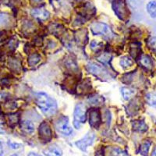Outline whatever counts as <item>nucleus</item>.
<instances>
[{
    "mask_svg": "<svg viewBox=\"0 0 156 156\" xmlns=\"http://www.w3.org/2000/svg\"><path fill=\"white\" fill-rule=\"evenodd\" d=\"M36 103L43 113L47 115H53L57 111V103L52 98L45 93H38L36 96Z\"/></svg>",
    "mask_w": 156,
    "mask_h": 156,
    "instance_id": "f257e3e1",
    "label": "nucleus"
},
{
    "mask_svg": "<svg viewBox=\"0 0 156 156\" xmlns=\"http://www.w3.org/2000/svg\"><path fill=\"white\" fill-rule=\"evenodd\" d=\"M73 116H74V126L77 127L76 129H78L80 123H83L86 121L85 105L82 103L77 104L75 107Z\"/></svg>",
    "mask_w": 156,
    "mask_h": 156,
    "instance_id": "f03ea898",
    "label": "nucleus"
},
{
    "mask_svg": "<svg viewBox=\"0 0 156 156\" xmlns=\"http://www.w3.org/2000/svg\"><path fill=\"white\" fill-rule=\"evenodd\" d=\"M55 128L59 133L69 136L73 133V129L69 126V119L66 116H60L55 122Z\"/></svg>",
    "mask_w": 156,
    "mask_h": 156,
    "instance_id": "7ed1b4c3",
    "label": "nucleus"
},
{
    "mask_svg": "<svg viewBox=\"0 0 156 156\" xmlns=\"http://www.w3.org/2000/svg\"><path fill=\"white\" fill-rule=\"evenodd\" d=\"M90 30L95 35H110L111 30L110 27L105 23L101 22H94L90 26Z\"/></svg>",
    "mask_w": 156,
    "mask_h": 156,
    "instance_id": "20e7f679",
    "label": "nucleus"
},
{
    "mask_svg": "<svg viewBox=\"0 0 156 156\" xmlns=\"http://www.w3.org/2000/svg\"><path fill=\"white\" fill-rule=\"evenodd\" d=\"M94 139H95V134L93 132H89L85 135L83 138L75 142V144L81 151L86 152L87 147L94 143Z\"/></svg>",
    "mask_w": 156,
    "mask_h": 156,
    "instance_id": "39448f33",
    "label": "nucleus"
},
{
    "mask_svg": "<svg viewBox=\"0 0 156 156\" xmlns=\"http://www.w3.org/2000/svg\"><path fill=\"white\" fill-rule=\"evenodd\" d=\"M112 8L117 16L121 20H124L127 16V9L123 0H114Z\"/></svg>",
    "mask_w": 156,
    "mask_h": 156,
    "instance_id": "423d86ee",
    "label": "nucleus"
},
{
    "mask_svg": "<svg viewBox=\"0 0 156 156\" xmlns=\"http://www.w3.org/2000/svg\"><path fill=\"white\" fill-rule=\"evenodd\" d=\"M39 136L40 139L43 141L48 142L52 138V133H51V129L49 125L46 122H41L38 129Z\"/></svg>",
    "mask_w": 156,
    "mask_h": 156,
    "instance_id": "0eeeda50",
    "label": "nucleus"
},
{
    "mask_svg": "<svg viewBox=\"0 0 156 156\" xmlns=\"http://www.w3.org/2000/svg\"><path fill=\"white\" fill-rule=\"evenodd\" d=\"M101 115L99 111L96 108H92L89 113V123L90 126L97 129L101 124Z\"/></svg>",
    "mask_w": 156,
    "mask_h": 156,
    "instance_id": "6e6552de",
    "label": "nucleus"
},
{
    "mask_svg": "<svg viewBox=\"0 0 156 156\" xmlns=\"http://www.w3.org/2000/svg\"><path fill=\"white\" fill-rule=\"evenodd\" d=\"M31 15L34 17L38 18L40 20H46L49 16V12L43 8H39V9H32Z\"/></svg>",
    "mask_w": 156,
    "mask_h": 156,
    "instance_id": "1a4fd4ad",
    "label": "nucleus"
},
{
    "mask_svg": "<svg viewBox=\"0 0 156 156\" xmlns=\"http://www.w3.org/2000/svg\"><path fill=\"white\" fill-rule=\"evenodd\" d=\"M43 153L46 156H62V151L56 145L50 146L47 149L43 151Z\"/></svg>",
    "mask_w": 156,
    "mask_h": 156,
    "instance_id": "9d476101",
    "label": "nucleus"
},
{
    "mask_svg": "<svg viewBox=\"0 0 156 156\" xmlns=\"http://www.w3.org/2000/svg\"><path fill=\"white\" fill-rule=\"evenodd\" d=\"M87 70L90 72V73H93V74L95 75H100L101 73H103L104 72V68L102 66H99V65H97L95 63H89L87 66Z\"/></svg>",
    "mask_w": 156,
    "mask_h": 156,
    "instance_id": "9b49d317",
    "label": "nucleus"
},
{
    "mask_svg": "<svg viewBox=\"0 0 156 156\" xmlns=\"http://www.w3.org/2000/svg\"><path fill=\"white\" fill-rule=\"evenodd\" d=\"M21 129L27 133H32L34 131V125L30 120H23L21 123Z\"/></svg>",
    "mask_w": 156,
    "mask_h": 156,
    "instance_id": "f8f14e48",
    "label": "nucleus"
},
{
    "mask_svg": "<svg viewBox=\"0 0 156 156\" xmlns=\"http://www.w3.org/2000/svg\"><path fill=\"white\" fill-rule=\"evenodd\" d=\"M133 128L135 131L137 132H145L147 130V126L145 124V122L144 121H134L133 122Z\"/></svg>",
    "mask_w": 156,
    "mask_h": 156,
    "instance_id": "ddd939ff",
    "label": "nucleus"
},
{
    "mask_svg": "<svg viewBox=\"0 0 156 156\" xmlns=\"http://www.w3.org/2000/svg\"><path fill=\"white\" fill-rule=\"evenodd\" d=\"M119 64H120V66H122L123 69H127V68L133 66V61L132 60V58H129V56H123L120 58Z\"/></svg>",
    "mask_w": 156,
    "mask_h": 156,
    "instance_id": "4468645a",
    "label": "nucleus"
},
{
    "mask_svg": "<svg viewBox=\"0 0 156 156\" xmlns=\"http://www.w3.org/2000/svg\"><path fill=\"white\" fill-rule=\"evenodd\" d=\"M147 10L149 15L152 18H156V2L150 1L147 4Z\"/></svg>",
    "mask_w": 156,
    "mask_h": 156,
    "instance_id": "2eb2a0df",
    "label": "nucleus"
},
{
    "mask_svg": "<svg viewBox=\"0 0 156 156\" xmlns=\"http://www.w3.org/2000/svg\"><path fill=\"white\" fill-rule=\"evenodd\" d=\"M146 101L149 105L156 108V93L151 92L146 94Z\"/></svg>",
    "mask_w": 156,
    "mask_h": 156,
    "instance_id": "dca6fc26",
    "label": "nucleus"
},
{
    "mask_svg": "<svg viewBox=\"0 0 156 156\" xmlns=\"http://www.w3.org/2000/svg\"><path fill=\"white\" fill-rule=\"evenodd\" d=\"M121 92H122V95L125 100H129L135 94V91L133 89L128 88V87H122L121 89Z\"/></svg>",
    "mask_w": 156,
    "mask_h": 156,
    "instance_id": "f3484780",
    "label": "nucleus"
},
{
    "mask_svg": "<svg viewBox=\"0 0 156 156\" xmlns=\"http://www.w3.org/2000/svg\"><path fill=\"white\" fill-rule=\"evenodd\" d=\"M140 61L142 66H144L147 69H151L152 67V61L151 58L147 55H142Z\"/></svg>",
    "mask_w": 156,
    "mask_h": 156,
    "instance_id": "a211bd4d",
    "label": "nucleus"
},
{
    "mask_svg": "<svg viewBox=\"0 0 156 156\" xmlns=\"http://www.w3.org/2000/svg\"><path fill=\"white\" fill-rule=\"evenodd\" d=\"M41 60V56L37 53H34L28 57V64L30 66H34Z\"/></svg>",
    "mask_w": 156,
    "mask_h": 156,
    "instance_id": "6ab92c4d",
    "label": "nucleus"
},
{
    "mask_svg": "<svg viewBox=\"0 0 156 156\" xmlns=\"http://www.w3.org/2000/svg\"><path fill=\"white\" fill-rule=\"evenodd\" d=\"M150 147H151V142L147 141V140H146L145 142H144V143L141 144L140 148L141 154H143L144 156H147Z\"/></svg>",
    "mask_w": 156,
    "mask_h": 156,
    "instance_id": "aec40b11",
    "label": "nucleus"
},
{
    "mask_svg": "<svg viewBox=\"0 0 156 156\" xmlns=\"http://www.w3.org/2000/svg\"><path fill=\"white\" fill-rule=\"evenodd\" d=\"M111 154H112V156H127L124 151H122V149L118 148V147H115L112 149Z\"/></svg>",
    "mask_w": 156,
    "mask_h": 156,
    "instance_id": "412c9836",
    "label": "nucleus"
},
{
    "mask_svg": "<svg viewBox=\"0 0 156 156\" xmlns=\"http://www.w3.org/2000/svg\"><path fill=\"white\" fill-rule=\"evenodd\" d=\"M140 48H139V45L138 44H133L131 45V50H130V53H131V55H133V57H135L136 58V56H137V55L139 54V52H140Z\"/></svg>",
    "mask_w": 156,
    "mask_h": 156,
    "instance_id": "4be33fe9",
    "label": "nucleus"
},
{
    "mask_svg": "<svg viewBox=\"0 0 156 156\" xmlns=\"http://www.w3.org/2000/svg\"><path fill=\"white\" fill-rule=\"evenodd\" d=\"M90 102H91L92 105H98V104H100V103H102L104 101V99L101 97H98V96H94L91 98L89 99Z\"/></svg>",
    "mask_w": 156,
    "mask_h": 156,
    "instance_id": "5701e85b",
    "label": "nucleus"
},
{
    "mask_svg": "<svg viewBox=\"0 0 156 156\" xmlns=\"http://www.w3.org/2000/svg\"><path fill=\"white\" fill-rule=\"evenodd\" d=\"M149 47L153 50H156V37H151L148 41Z\"/></svg>",
    "mask_w": 156,
    "mask_h": 156,
    "instance_id": "b1692460",
    "label": "nucleus"
},
{
    "mask_svg": "<svg viewBox=\"0 0 156 156\" xmlns=\"http://www.w3.org/2000/svg\"><path fill=\"white\" fill-rule=\"evenodd\" d=\"M110 55H107V54H104V55H101V56L98 57V60L101 61V62H104V63H106L109 61Z\"/></svg>",
    "mask_w": 156,
    "mask_h": 156,
    "instance_id": "393cba45",
    "label": "nucleus"
},
{
    "mask_svg": "<svg viewBox=\"0 0 156 156\" xmlns=\"http://www.w3.org/2000/svg\"><path fill=\"white\" fill-rule=\"evenodd\" d=\"M102 44V43H100V42H97L95 41H93L92 42L90 43V48H92L93 50H95V49H98V48H101V45Z\"/></svg>",
    "mask_w": 156,
    "mask_h": 156,
    "instance_id": "a878e982",
    "label": "nucleus"
},
{
    "mask_svg": "<svg viewBox=\"0 0 156 156\" xmlns=\"http://www.w3.org/2000/svg\"><path fill=\"white\" fill-rule=\"evenodd\" d=\"M8 144H9V147H10L11 148H12V149H17V148H19L20 146L19 144H16V143H12V142H11V141L8 142Z\"/></svg>",
    "mask_w": 156,
    "mask_h": 156,
    "instance_id": "bb28decb",
    "label": "nucleus"
},
{
    "mask_svg": "<svg viewBox=\"0 0 156 156\" xmlns=\"http://www.w3.org/2000/svg\"><path fill=\"white\" fill-rule=\"evenodd\" d=\"M128 2H129V4L131 5L132 7H136V5H137V0H128Z\"/></svg>",
    "mask_w": 156,
    "mask_h": 156,
    "instance_id": "cd10ccee",
    "label": "nucleus"
},
{
    "mask_svg": "<svg viewBox=\"0 0 156 156\" xmlns=\"http://www.w3.org/2000/svg\"><path fill=\"white\" fill-rule=\"evenodd\" d=\"M0 156H4L3 148H2V144L1 141H0Z\"/></svg>",
    "mask_w": 156,
    "mask_h": 156,
    "instance_id": "c85d7f7f",
    "label": "nucleus"
},
{
    "mask_svg": "<svg viewBox=\"0 0 156 156\" xmlns=\"http://www.w3.org/2000/svg\"><path fill=\"white\" fill-rule=\"evenodd\" d=\"M95 156H104V154L102 153V150H100V151H96Z\"/></svg>",
    "mask_w": 156,
    "mask_h": 156,
    "instance_id": "c756f323",
    "label": "nucleus"
},
{
    "mask_svg": "<svg viewBox=\"0 0 156 156\" xmlns=\"http://www.w3.org/2000/svg\"><path fill=\"white\" fill-rule=\"evenodd\" d=\"M27 156H41L40 154H37V153H34V152H30L29 153V154Z\"/></svg>",
    "mask_w": 156,
    "mask_h": 156,
    "instance_id": "7c9ffc66",
    "label": "nucleus"
},
{
    "mask_svg": "<svg viewBox=\"0 0 156 156\" xmlns=\"http://www.w3.org/2000/svg\"><path fill=\"white\" fill-rule=\"evenodd\" d=\"M152 156H156V147L154 148V150L153 151V153H152Z\"/></svg>",
    "mask_w": 156,
    "mask_h": 156,
    "instance_id": "2f4dec72",
    "label": "nucleus"
},
{
    "mask_svg": "<svg viewBox=\"0 0 156 156\" xmlns=\"http://www.w3.org/2000/svg\"><path fill=\"white\" fill-rule=\"evenodd\" d=\"M5 133V130L0 128V134H2V133Z\"/></svg>",
    "mask_w": 156,
    "mask_h": 156,
    "instance_id": "473e14b6",
    "label": "nucleus"
},
{
    "mask_svg": "<svg viewBox=\"0 0 156 156\" xmlns=\"http://www.w3.org/2000/svg\"><path fill=\"white\" fill-rule=\"evenodd\" d=\"M11 156H19V155H17V154H12V155Z\"/></svg>",
    "mask_w": 156,
    "mask_h": 156,
    "instance_id": "72a5a7b5",
    "label": "nucleus"
}]
</instances>
